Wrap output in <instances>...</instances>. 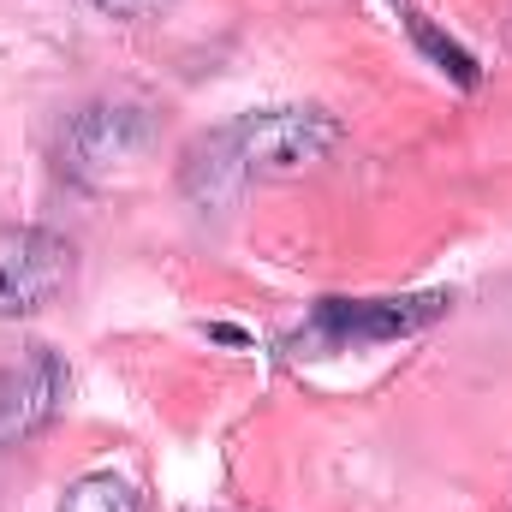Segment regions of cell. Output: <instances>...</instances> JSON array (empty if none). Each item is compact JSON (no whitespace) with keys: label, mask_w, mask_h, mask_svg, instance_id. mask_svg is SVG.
<instances>
[{"label":"cell","mask_w":512,"mask_h":512,"mask_svg":"<svg viewBox=\"0 0 512 512\" xmlns=\"http://www.w3.org/2000/svg\"><path fill=\"white\" fill-rule=\"evenodd\" d=\"M209 340H221V346H251V334H245V328H227V322H215Z\"/></svg>","instance_id":"9"},{"label":"cell","mask_w":512,"mask_h":512,"mask_svg":"<svg viewBox=\"0 0 512 512\" xmlns=\"http://www.w3.org/2000/svg\"><path fill=\"white\" fill-rule=\"evenodd\" d=\"M149 149H155V108L131 102V96H96V102L66 114L54 161L72 185L114 191L149 161Z\"/></svg>","instance_id":"2"},{"label":"cell","mask_w":512,"mask_h":512,"mask_svg":"<svg viewBox=\"0 0 512 512\" xmlns=\"http://www.w3.org/2000/svg\"><path fill=\"white\" fill-rule=\"evenodd\" d=\"M60 512H149V507H143V489L131 477H120V471H90V477H78L60 495Z\"/></svg>","instance_id":"7"},{"label":"cell","mask_w":512,"mask_h":512,"mask_svg":"<svg viewBox=\"0 0 512 512\" xmlns=\"http://www.w3.org/2000/svg\"><path fill=\"white\" fill-rule=\"evenodd\" d=\"M102 18H120V24H137V18H149V12H161L167 0H90Z\"/></svg>","instance_id":"8"},{"label":"cell","mask_w":512,"mask_h":512,"mask_svg":"<svg viewBox=\"0 0 512 512\" xmlns=\"http://www.w3.org/2000/svg\"><path fill=\"white\" fill-rule=\"evenodd\" d=\"M66 387H72L66 358H60L54 346H30V352L18 358V370L0 376V447L42 435V429L60 417Z\"/></svg>","instance_id":"5"},{"label":"cell","mask_w":512,"mask_h":512,"mask_svg":"<svg viewBox=\"0 0 512 512\" xmlns=\"http://www.w3.org/2000/svg\"><path fill=\"white\" fill-rule=\"evenodd\" d=\"M346 143L328 108H251L227 126L203 131L179 161V191L197 209H233L251 185L304 179Z\"/></svg>","instance_id":"1"},{"label":"cell","mask_w":512,"mask_h":512,"mask_svg":"<svg viewBox=\"0 0 512 512\" xmlns=\"http://www.w3.org/2000/svg\"><path fill=\"white\" fill-rule=\"evenodd\" d=\"M405 30H411V42H417V54L441 72V78H453L459 90H477L483 84V66H477V54L459 42V36H447L435 18H423V12H405Z\"/></svg>","instance_id":"6"},{"label":"cell","mask_w":512,"mask_h":512,"mask_svg":"<svg viewBox=\"0 0 512 512\" xmlns=\"http://www.w3.org/2000/svg\"><path fill=\"white\" fill-rule=\"evenodd\" d=\"M453 310V292H405V298H316L304 328L286 340L292 358H328V352H364L387 340H411L429 322Z\"/></svg>","instance_id":"3"},{"label":"cell","mask_w":512,"mask_h":512,"mask_svg":"<svg viewBox=\"0 0 512 512\" xmlns=\"http://www.w3.org/2000/svg\"><path fill=\"white\" fill-rule=\"evenodd\" d=\"M78 251L48 227H0V322L48 310L72 286Z\"/></svg>","instance_id":"4"}]
</instances>
